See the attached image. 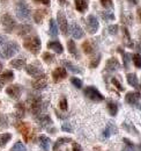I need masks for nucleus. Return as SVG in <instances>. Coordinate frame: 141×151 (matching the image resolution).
<instances>
[{
	"mask_svg": "<svg viewBox=\"0 0 141 151\" xmlns=\"http://www.w3.org/2000/svg\"><path fill=\"white\" fill-rule=\"evenodd\" d=\"M27 104H28L30 113L33 115H35V116L42 114V112L46 108V106L44 105L41 95L37 94H29L28 99H27Z\"/></svg>",
	"mask_w": 141,
	"mask_h": 151,
	"instance_id": "nucleus-1",
	"label": "nucleus"
},
{
	"mask_svg": "<svg viewBox=\"0 0 141 151\" xmlns=\"http://www.w3.org/2000/svg\"><path fill=\"white\" fill-rule=\"evenodd\" d=\"M23 47L30 51L33 55H38L41 49H42V41L39 36L34 35V36H29L23 41Z\"/></svg>",
	"mask_w": 141,
	"mask_h": 151,
	"instance_id": "nucleus-2",
	"label": "nucleus"
},
{
	"mask_svg": "<svg viewBox=\"0 0 141 151\" xmlns=\"http://www.w3.org/2000/svg\"><path fill=\"white\" fill-rule=\"evenodd\" d=\"M19 50H20V45L15 41H7L1 48L0 56L5 59H8V58L14 56L15 54H18Z\"/></svg>",
	"mask_w": 141,
	"mask_h": 151,
	"instance_id": "nucleus-3",
	"label": "nucleus"
},
{
	"mask_svg": "<svg viewBox=\"0 0 141 151\" xmlns=\"http://www.w3.org/2000/svg\"><path fill=\"white\" fill-rule=\"evenodd\" d=\"M15 13L18 19L21 21H29L31 18V9L29 7L28 4H26L24 1H19L15 5Z\"/></svg>",
	"mask_w": 141,
	"mask_h": 151,
	"instance_id": "nucleus-4",
	"label": "nucleus"
},
{
	"mask_svg": "<svg viewBox=\"0 0 141 151\" xmlns=\"http://www.w3.org/2000/svg\"><path fill=\"white\" fill-rule=\"evenodd\" d=\"M83 94H85V96H87L89 100H91L94 102H101L105 99V96L102 94L95 86H87L83 90Z\"/></svg>",
	"mask_w": 141,
	"mask_h": 151,
	"instance_id": "nucleus-5",
	"label": "nucleus"
},
{
	"mask_svg": "<svg viewBox=\"0 0 141 151\" xmlns=\"http://www.w3.org/2000/svg\"><path fill=\"white\" fill-rule=\"evenodd\" d=\"M1 24L6 33H13L14 29L16 28V21L8 13H6L1 17Z\"/></svg>",
	"mask_w": 141,
	"mask_h": 151,
	"instance_id": "nucleus-6",
	"label": "nucleus"
},
{
	"mask_svg": "<svg viewBox=\"0 0 141 151\" xmlns=\"http://www.w3.org/2000/svg\"><path fill=\"white\" fill-rule=\"evenodd\" d=\"M57 22H58V26H59L63 35L67 36L68 35V22H67V18L63 11L57 12Z\"/></svg>",
	"mask_w": 141,
	"mask_h": 151,
	"instance_id": "nucleus-7",
	"label": "nucleus"
},
{
	"mask_svg": "<svg viewBox=\"0 0 141 151\" xmlns=\"http://www.w3.org/2000/svg\"><path fill=\"white\" fill-rule=\"evenodd\" d=\"M86 27H87L89 34H96L100 28V22H98L97 18L93 14L88 15V18L86 20Z\"/></svg>",
	"mask_w": 141,
	"mask_h": 151,
	"instance_id": "nucleus-8",
	"label": "nucleus"
},
{
	"mask_svg": "<svg viewBox=\"0 0 141 151\" xmlns=\"http://www.w3.org/2000/svg\"><path fill=\"white\" fill-rule=\"evenodd\" d=\"M15 127H16V129H18L19 132L22 134L23 139H24L26 142H29V139H30V132H31V128H30L29 123H26V122H18V123L15 124Z\"/></svg>",
	"mask_w": 141,
	"mask_h": 151,
	"instance_id": "nucleus-9",
	"label": "nucleus"
},
{
	"mask_svg": "<svg viewBox=\"0 0 141 151\" xmlns=\"http://www.w3.org/2000/svg\"><path fill=\"white\" fill-rule=\"evenodd\" d=\"M26 72L31 77H38L43 75V68L41 66L39 63H33L29 65H26Z\"/></svg>",
	"mask_w": 141,
	"mask_h": 151,
	"instance_id": "nucleus-10",
	"label": "nucleus"
},
{
	"mask_svg": "<svg viewBox=\"0 0 141 151\" xmlns=\"http://www.w3.org/2000/svg\"><path fill=\"white\" fill-rule=\"evenodd\" d=\"M23 92V88L21 85L19 84H13V85H9L7 88H6V93L9 95L12 99H19L21 94Z\"/></svg>",
	"mask_w": 141,
	"mask_h": 151,
	"instance_id": "nucleus-11",
	"label": "nucleus"
},
{
	"mask_svg": "<svg viewBox=\"0 0 141 151\" xmlns=\"http://www.w3.org/2000/svg\"><path fill=\"white\" fill-rule=\"evenodd\" d=\"M31 86L35 88V90H42V88H45L48 86V77L43 75L36 77L35 79L31 81Z\"/></svg>",
	"mask_w": 141,
	"mask_h": 151,
	"instance_id": "nucleus-12",
	"label": "nucleus"
},
{
	"mask_svg": "<svg viewBox=\"0 0 141 151\" xmlns=\"http://www.w3.org/2000/svg\"><path fill=\"white\" fill-rule=\"evenodd\" d=\"M120 69V63L116 57H110L105 63V71L108 72H116Z\"/></svg>",
	"mask_w": 141,
	"mask_h": 151,
	"instance_id": "nucleus-13",
	"label": "nucleus"
},
{
	"mask_svg": "<svg viewBox=\"0 0 141 151\" xmlns=\"http://www.w3.org/2000/svg\"><path fill=\"white\" fill-rule=\"evenodd\" d=\"M141 99V94L140 92H128L127 94L125 95V102L128 104V105H132V106H137L139 104Z\"/></svg>",
	"mask_w": 141,
	"mask_h": 151,
	"instance_id": "nucleus-14",
	"label": "nucleus"
},
{
	"mask_svg": "<svg viewBox=\"0 0 141 151\" xmlns=\"http://www.w3.org/2000/svg\"><path fill=\"white\" fill-rule=\"evenodd\" d=\"M67 77V71L65 68H57L52 71V79L54 83H60Z\"/></svg>",
	"mask_w": 141,
	"mask_h": 151,
	"instance_id": "nucleus-15",
	"label": "nucleus"
},
{
	"mask_svg": "<svg viewBox=\"0 0 141 151\" xmlns=\"http://www.w3.org/2000/svg\"><path fill=\"white\" fill-rule=\"evenodd\" d=\"M68 32H70L73 38H75V40H80V38L83 37V35H85L82 28H81L76 22H73V23L70 24V28Z\"/></svg>",
	"mask_w": 141,
	"mask_h": 151,
	"instance_id": "nucleus-16",
	"label": "nucleus"
},
{
	"mask_svg": "<svg viewBox=\"0 0 141 151\" xmlns=\"http://www.w3.org/2000/svg\"><path fill=\"white\" fill-rule=\"evenodd\" d=\"M35 120L42 127H49L52 124V120L48 114H39V115L35 116Z\"/></svg>",
	"mask_w": 141,
	"mask_h": 151,
	"instance_id": "nucleus-17",
	"label": "nucleus"
},
{
	"mask_svg": "<svg viewBox=\"0 0 141 151\" xmlns=\"http://www.w3.org/2000/svg\"><path fill=\"white\" fill-rule=\"evenodd\" d=\"M96 49V45L95 43L91 41V40H86L83 43H82V50L86 55H90V54H94Z\"/></svg>",
	"mask_w": 141,
	"mask_h": 151,
	"instance_id": "nucleus-18",
	"label": "nucleus"
},
{
	"mask_svg": "<svg viewBox=\"0 0 141 151\" xmlns=\"http://www.w3.org/2000/svg\"><path fill=\"white\" fill-rule=\"evenodd\" d=\"M26 64H27V60H26L24 57H18V58L11 60V63H9V65L13 69H16V70H21L22 68L26 66Z\"/></svg>",
	"mask_w": 141,
	"mask_h": 151,
	"instance_id": "nucleus-19",
	"label": "nucleus"
},
{
	"mask_svg": "<svg viewBox=\"0 0 141 151\" xmlns=\"http://www.w3.org/2000/svg\"><path fill=\"white\" fill-rule=\"evenodd\" d=\"M48 48L50 49V50H53L56 54H58V55H61L63 54V51H64V48H63V45H61V43L57 40V41H51V42H49L48 43Z\"/></svg>",
	"mask_w": 141,
	"mask_h": 151,
	"instance_id": "nucleus-20",
	"label": "nucleus"
},
{
	"mask_svg": "<svg viewBox=\"0 0 141 151\" xmlns=\"http://www.w3.org/2000/svg\"><path fill=\"white\" fill-rule=\"evenodd\" d=\"M33 30H34L33 26L23 23V24H20L18 27V35L19 36H26V35H29Z\"/></svg>",
	"mask_w": 141,
	"mask_h": 151,
	"instance_id": "nucleus-21",
	"label": "nucleus"
},
{
	"mask_svg": "<svg viewBox=\"0 0 141 151\" xmlns=\"http://www.w3.org/2000/svg\"><path fill=\"white\" fill-rule=\"evenodd\" d=\"M75 8L80 13H85L89 7V0H74Z\"/></svg>",
	"mask_w": 141,
	"mask_h": 151,
	"instance_id": "nucleus-22",
	"label": "nucleus"
},
{
	"mask_svg": "<svg viewBox=\"0 0 141 151\" xmlns=\"http://www.w3.org/2000/svg\"><path fill=\"white\" fill-rule=\"evenodd\" d=\"M61 63H63V65L65 66V69H68V70H70V71H72L73 73H78V75L82 73V70H81L79 66H76L75 64H73L72 62H70V60L63 59V60H61Z\"/></svg>",
	"mask_w": 141,
	"mask_h": 151,
	"instance_id": "nucleus-23",
	"label": "nucleus"
},
{
	"mask_svg": "<svg viewBox=\"0 0 141 151\" xmlns=\"http://www.w3.org/2000/svg\"><path fill=\"white\" fill-rule=\"evenodd\" d=\"M13 79H14V73H13V71H6V72H4L2 75H0V85L4 86V85H6V84L11 83Z\"/></svg>",
	"mask_w": 141,
	"mask_h": 151,
	"instance_id": "nucleus-24",
	"label": "nucleus"
},
{
	"mask_svg": "<svg viewBox=\"0 0 141 151\" xmlns=\"http://www.w3.org/2000/svg\"><path fill=\"white\" fill-rule=\"evenodd\" d=\"M67 49H68L70 54L73 57H74V58H76V59H79V58H80L79 50H78V48H76V44H75V42H74L73 40H70V41H67Z\"/></svg>",
	"mask_w": 141,
	"mask_h": 151,
	"instance_id": "nucleus-25",
	"label": "nucleus"
},
{
	"mask_svg": "<svg viewBox=\"0 0 141 151\" xmlns=\"http://www.w3.org/2000/svg\"><path fill=\"white\" fill-rule=\"evenodd\" d=\"M122 30H123V35H124V43H125V45L126 47H128V48H133L134 47V44H133V41H132V38H131V35H130V33H128V29H127V27H125L124 26L123 28H122Z\"/></svg>",
	"mask_w": 141,
	"mask_h": 151,
	"instance_id": "nucleus-26",
	"label": "nucleus"
},
{
	"mask_svg": "<svg viewBox=\"0 0 141 151\" xmlns=\"http://www.w3.org/2000/svg\"><path fill=\"white\" fill-rule=\"evenodd\" d=\"M14 116L18 119H22L26 116V106L22 102H19L15 105V112H14Z\"/></svg>",
	"mask_w": 141,
	"mask_h": 151,
	"instance_id": "nucleus-27",
	"label": "nucleus"
},
{
	"mask_svg": "<svg viewBox=\"0 0 141 151\" xmlns=\"http://www.w3.org/2000/svg\"><path fill=\"white\" fill-rule=\"evenodd\" d=\"M126 80L128 83V85H131L132 87L134 88H139V80H138V77L135 73H127L126 75Z\"/></svg>",
	"mask_w": 141,
	"mask_h": 151,
	"instance_id": "nucleus-28",
	"label": "nucleus"
},
{
	"mask_svg": "<svg viewBox=\"0 0 141 151\" xmlns=\"http://www.w3.org/2000/svg\"><path fill=\"white\" fill-rule=\"evenodd\" d=\"M117 51L118 52H120L122 54V56H123V63H124V68L125 69H128L130 68V63H131V55L128 54V52H125L123 50V48H117Z\"/></svg>",
	"mask_w": 141,
	"mask_h": 151,
	"instance_id": "nucleus-29",
	"label": "nucleus"
},
{
	"mask_svg": "<svg viewBox=\"0 0 141 151\" xmlns=\"http://www.w3.org/2000/svg\"><path fill=\"white\" fill-rule=\"evenodd\" d=\"M49 35L51 37L58 36V26L54 19H50V22H49Z\"/></svg>",
	"mask_w": 141,
	"mask_h": 151,
	"instance_id": "nucleus-30",
	"label": "nucleus"
},
{
	"mask_svg": "<svg viewBox=\"0 0 141 151\" xmlns=\"http://www.w3.org/2000/svg\"><path fill=\"white\" fill-rule=\"evenodd\" d=\"M106 109H108V112L111 116L115 117L118 113V104H116L115 101H109L106 104Z\"/></svg>",
	"mask_w": 141,
	"mask_h": 151,
	"instance_id": "nucleus-31",
	"label": "nucleus"
},
{
	"mask_svg": "<svg viewBox=\"0 0 141 151\" xmlns=\"http://www.w3.org/2000/svg\"><path fill=\"white\" fill-rule=\"evenodd\" d=\"M48 12L45 9H37L35 13H34V20H35L36 23H42V21L44 20V18L46 17Z\"/></svg>",
	"mask_w": 141,
	"mask_h": 151,
	"instance_id": "nucleus-32",
	"label": "nucleus"
},
{
	"mask_svg": "<svg viewBox=\"0 0 141 151\" xmlns=\"http://www.w3.org/2000/svg\"><path fill=\"white\" fill-rule=\"evenodd\" d=\"M38 142H39V147H41L43 150H45V151L49 150V147H50V143H51V141H50L49 137L42 135V136L38 137Z\"/></svg>",
	"mask_w": 141,
	"mask_h": 151,
	"instance_id": "nucleus-33",
	"label": "nucleus"
},
{
	"mask_svg": "<svg viewBox=\"0 0 141 151\" xmlns=\"http://www.w3.org/2000/svg\"><path fill=\"white\" fill-rule=\"evenodd\" d=\"M12 138V134L9 132H5V134H0V148H4Z\"/></svg>",
	"mask_w": 141,
	"mask_h": 151,
	"instance_id": "nucleus-34",
	"label": "nucleus"
},
{
	"mask_svg": "<svg viewBox=\"0 0 141 151\" xmlns=\"http://www.w3.org/2000/svg\"><path fill=\"white\" fill-rule=\"evenodd\" d=\"M101 58H102V55H101V54H97L96 56L93 57V58L90 59V62H89V68H90V69H96V68L98 66L100 62H101Z\"/></svg>",
	"mask_w": 141,
	"mask_h": 151,
	"instance_id": "nucleus-35",
	"label": "nucleus"
},
{
	"mask_svg": "<svg viewBox=\"0 0 141 151\" xmlns=\"http://www.w3.org/2000/svg\"><path fill=\"white\" fill-rule=\"evenodd\" d=\"M70 142H72V138H70V137H60V138H58L57 142L54 143V145H53V150H57L60 145L66 144V143H70Z\"/></svg>",
	"mask_w": 141,
	"mask_h": 151,
	"instance_id": "nucleus-36",
	"label": "nucleus"
},
{
	"mask_svg": "<svg viewBox=\"0 0 141 151\" xmlns=\"http://www.w3.org/2000/svg\"><path fill=\"white\" fill-rule=\"evenodd\" d=\"M116 132V128H115V126H113V123H109L108 126H106V128L103 130V136L108 138V137H110L111 135H113Z\"/></svg>",
	"mask_w": 141,
	"mask_h": 151,
	"instance_id": "nucleus-37",
	"label": "nucleus"
},
{
	"mask_svg": "<svg viewBox=\"0 0 141 151\" xmlns=\"http://www.w3.org/2000/svg\"><path fill=\"white\" fill-rule=\"evenodd\" d=\"M101 17H102V19L104 20V21H113V20L116 19L115 14L112 12H110V11H103V12H101Z\"/></svg>",
	"mask_w": 141,
	"mask_h": 151,
	"instance_id": "nucleus-38",
	"label": "nucleus"
},
{
	"mask_svg": "<svg viewBox=\"0 0 141 151\" xmlns=\"http://www.w3.org/2000/svg\"><path fill=\"white\" fill-rule=\"evenodd\" d=\"M132 62H133V64H134V66L137 68V69H139L141 70V55L140 54H133L132 56Z\"/></svg>",
	"mask_w": 141,
	"mask_h": 151,
	"instance_id": "nucleus-39",
	"label": "nucleus"
},
{
	"mask_svg": "<svg viewBox=\"0 0 141 151\" xmlns=\"http://www.w3.org/2000/svg\"><path fill=\"white\" fill-rule=\"evenodd\" d=\"M42 59L46 63V64H51V63H53L54 62V55H52V54H50V52H44L43 55H42Z\"/></svg>",
	"mask_w": 141,
	"mask_h": 151,
	"instance_id": "nucleus-40",
	"label": "nucleus"
},
{
	"mask_svg": "<svg viewBox=\"0 0 141 151\" xmlns=\"http://www.w3.org/2000/svg\"><path fill=\"white\" fill-rule=\"evenodd\" d=\"M123 127H124V129H126L128 132H132L133 135H138V132H137V129L134 128V126L132 124V123H127V122H124L123 123Z\"/></svg>",
	"mask_w": 141,
	"mask_h": 151,
	"instance_id": "nucleus-41",
	"label": "nucleus"
},
{
	"mask_svg": "<svg viewBox=\"0 0 141 151\" xmlns=\"http://www.w3.org/2000/svg\"><path fill=\"white\" fill-rule=\"evenodd\" d=\"M11 151H27V148H26V145L22 143V142H16L14 145H13V148L11 149Z\"/></svg>",
	"mask_w": 141,
	"mask_h": 151,
	"instance_id": "nucleus-42",
	"label": "nucleus"
},
{
	"mask_svg": "<svg viewBox=\"0 0 141 151\" xmlns=\"http://www.w3.org/2000/svg\"><path fill=\"white\" fill-rule=\"evenodd\" d=\"M70 83L74 87L76 88H82V80L80 78H76V77H72L70 78Z\"/></svg>",
	"mask_w": 141,
	"mask_h": 151,
	"instance_id": "nucleus-43",
	"label": "nucleus"
},
{
	"mask_svg": "<svg viewBox=\"0 0 141 151\" xmlns=\"http://www.w3.org/2000/svg\"><path fill=\"white\" fill-rule=\"evenodd\" d=\"M111 83H112V85H113V86H115V87H116L118 91L123 92L124 90H125V88L123 87V85H122V83H120V81H119L117 78H115V77H113V78H111Z\"/></svg>",
	"mask_w": 141,
	"mask_h": 151,
	"instance_id": "nucleus-44",
	"label": "nucleus"
},
{
	"mask_svg": "<svg viewBox=\"0 0 141 151\" xmlns=\"http://www.w3.org/2000/svg\"><path fill=\"white\" fill-rule=\"evenodd\" d=\"M118 30H119V27H118L117 24H110V26L108 27V33H109L110 35H117Z\"/></svg>",
	"mask_w": 141,
	"mask_h": 151,
	"instance_id": "nucleus-45",
	"label": "nucleus"
},
{
	"mask_svg": "<svg viewBox=\"0 0 141 151\" xmlns=\"http://www.w3.org/2000/svg\"><path fill=\"white\" fill-rule=\"evenodd\" d=\"M67 106H68L67 99H66L65 96H63V98L59 100V108H60L61 111H67Z\"/></svg>",
	"mask_w": 141,
	"mask_h": 151,
	"instance_id": "nucleus-46",
	"label": "nucleus"
},
{
	"mask_svg": "<svg viewBox=\"0 0 141 151\" xmlns=\"http://www.w3.org/2000/svg\"><path fill=\"white\" fill-rule=\"evenodd\" d=\"M101 5L106 8V9H110V8H113V1L112 0H101Z\"/></svg>",
	"mask_w": 141,
	"mask_h": 151,
	"instance_id": "nucleus-47",
	"label": "nucleus"
},
{
	"mask_svg": "<svg viewBox=\"0 0 141 151\" xmlns=\"http://www.w3.org/2000/svg\"><path fill=\"white\" fill-rule=\"evenodd\" d=\"M7 126H8V119L5 115L0 114V127H7Z\"/></svg>",
	"mask_w": 141,
	"mask_h": 151,
	"instance_id": "nucleus-48",
	"label": "nucleus"
},
{
	"mask_svg": "<svg viewBox=\"0 0 141 151\" xmlns=\"http://www.w3.org/2000/svg\"><path fill=\"white\" fill-rule=\"evenodd\" d=\"M61 130L66 132H73V128H72V126H70V123H64V124L61 126Z\"/></svg>",
	"mask_w": 141,
	"mask_h": 151,
	"instance_id": "nucleus-49",
	"label": "nucleus"
},
{
	"mask_svg": "<svg viewBox=\"0 0 141 151\" xmlns=\"http://www.w3.org/2000/svg\"><path fill=\"white\" fill-rule=\"evenodd\" d=\"M34 2H36V4H42V5H45V6H50L51 5V1L50 0H33Z\"/></svg>",
	"mask_w": 141,
	"mask_h": 151,
	"instance_id": "nucleus-50",
	"label": "nucleus"
},
{
	"mask_svg": "<svg viewBox=\"0 0 141 151\" xmlns=\"http://www.w3.org/2000/svg\"><path fill=\"white\" fill-rule=\"evenodd\" d=\"M73 151H82V149H81V147L78 144V143H73Z\"/></svg>",
	"mask_w": 141,
	"mask_h": 151,
	"instance_id": "nucleus-51",
	"label": "nucleus"
},
{
	"mask_svg": "<svg viewBox=\"0 0 141 151\" xmlns=\"http://www.w3.org/2000/svg\"><path fill=\"white\" fill-rule=\"evenodd\" d=\"M123 141L125 142V144H126V145H128L130 148H133V147H134V145H133V143H132L130 139H127V138H123Z\"/></svg>",
	"mask_w": 141,
	"mask_h": 151,
	"instance_id": "nucleus-52",
	"label": "nucleus"
},
{
	"mask_svg": "<svg viewBox=\"0 0 141 151\" xmlns=\"http://www.w3.org/2000/svg\"><path fill=\"white\" fill-rule=\"evenodd\" d=\"M6 41H7L6 36H4V35H0V45L5 44V43H6Z\"/></svg>",
	"mask_w": 141,
	"mask_h": 151,
	"instance_id": "nucleus-53",
	"label": "nucleus"
},
{
	"mask_svg": "<svg viewBox=\"0 0 141 151\" xmlns=\"http://www.w3.org/2000/svg\"><path fill=\"white\" fill-rule=\"evenodd\" d=\"M59 1V4L61 5V6H65V5H68V1L67 0H58Z\"/></svg>",
	"mask_w": 141,
	"mask_h": 151,
	"instance_id": "nucleus-54",
	"label": "nucleus"
},
{
	"mask_svg": "<svg viewBox=\"0 0 141 151\" xmlns=\"http://www.w3.org/2000/svg\"><path fill=\"white\" fill-rule=\"evenodd\" d=\"M127 2H130L131 5H137L138 2H139V0H126Z\"/></svg>",
	"mask_w": 141,
	"mask_h": 151,
	"instance_id": "nucleus-55",
	"label": "nucleus"
},
{
	"mask_svg": "<svg viewBox=\"0 0 141 151\" xmlns=\"http://www.w3.org/2000/svg\"><path fill=\"white\" fill-rule=\"evenodd\" d=\"M137 13H138V19H139V21L141 22V7H140V8H138Z\"/></svg>",
	"mask_w": 141,
	"mask_h": 151,
	"instance_id": "nucleus-56",
	"label": "nucleus"
},
{
	"mask_svg": "<svg viewBox=\"0 0 141 151\" xmlns=\"http://www.w3.org/2000/svg\"><path fill=\"white\" fill-rule=\"evenodd\" d=\"M49 132H57V129H56V128H51V129H49Z\"/></svg>",
	"mask_w": 141,
	"mask_h": 151,
	"instance_id": "nucleus-57",
	"label": "nucleus"
},
{
	"mask_svg": "<svg viewBox=\"0 0 141 151\" xmlns=\"http://www.w3.org/2000/svg\"><path fill=\"white\" fill-rule=\"evenodd\" d=\"M1 70H2V64H1V62H0V72H1Z\"/></svg>",
	"mask_w": 141,
	"mask_h": 151,
	"instance_id": "nucleus-58",
	"label": "nucleus"
},
{
	"mask_svg": "<svg viewBox=\"0 0 141 151\" xmlns=\"http://www.w3.org/2000/svg\"><path fill=\"white\" fill-rule=\"evenodd\" d=\"M139 149H140V150H141V144H140V145H139Z\"/></svg>",
	"mask_w": 141,
	"mask_h": 151,
	"instance_id": "nucleus-59",
	"label": "nucleus"
},
{
	"mask_svg": "<svg viewBox=\"0 0 141 151\" xmlns=\"http://www.w3.org/2000/svg\"><path fill=\"white\" fill-rule=\"evenodd\" d=\"M1 87H2V86H1V85H0V90H1Z\"/></svg>",
	"mask_w": 141,
	"mask_h": 151,
	"instance_id": "nucleus-60",
	"label": "nucleus"
},
{
	"mask_svg": "<svg viewBox=\"0 0 141 151\" xmlns=\"http://www.w3.org/2000/svg\"><path fill=\"white\" fill-rule=\"evenodd\" d=\"M139 108H140V109H141V106H139Z\"/></svg>",
	"mask_w": 141,
	"mask_h": 151,
	"instance_id": "nucleus-61",
	"label": "nucleus"
},
{
	"mask_svg": "<svg viewBox=\"0 0 141 151\" xmlns=\"http://www.w3.org/2000/svg\"><path fill=\"white\" fill-rule=\"evenodd\" d=\"M4 1H6V0H4Z\"/></svg>",
	"mask_w": 141,
	"mask_h": 151,
	"instance_id": "nucleus-62",
	"label": "nucleus"
}]
</instances>
